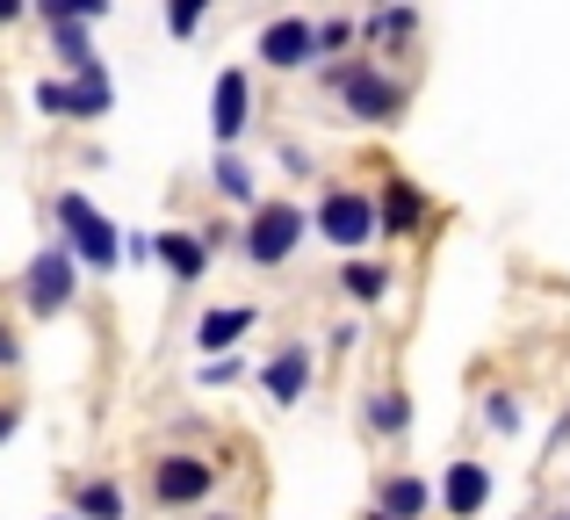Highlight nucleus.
I'll use <instances>...</instances> for the list:
<instances>
[{
  "mask_svg": "<svg viewBox=\"0 0 570 520\" xmlns=\"http://www.w3.org/2000/svg\"><path fill=\"white\" fill-rule=\"evenodd\" d=\"M311 80H318V95H333L340 116L362 124V130H390V124H404V109H412L404 72H390L376 51H368V58H354V51L347 58H318Z\"/></svg>",
  "mask_w": 570,
  "mask_h": 520,
  "instance_id": "1",
  "label": "nucleus"
},
{
  "mask_svg": "<svg viewBox=\"0 0 570 520\" xmlns=\"http://www.w3.org/2000/svg\"><path fill=\"white\" fill-rule=\"evenodd\" d=\"M51 217H58V239L72 246V261H80L87 275H116V267H124V225H116L87 188H58Z\"/></svg>",
  "mask_w": 570,
  "mask_h": 520,
  "instance_id": "2",
  "label": "nucleus"
},
{
  "mask_svg": "<svg viewBox=\"0 0 570 520\" xmlns=\"http://www.w3.org/2000/svg\"><path fill=\"white\" fill-rule=\"evenodd\" d=\"M304 239H311V210L296 196H275V203H253L246 210V225H238V261L246 267H289L296 254H304Z\"/></svg>",
  "mask_w": 570,
  "mask_h": 520,
  "instance_id": "3",
  "label": "nucleus"
},
{
  "mask_svg": "<svg viewBox=\"0 0 570 520\" xmlns=\"http://www.w3.org/2000/svg\"><path fill=\"white\" fill-rule=\"evenodd\" d=\"M311 239H325L333 254H368V246L383 239V225H376V196H368V188L333 181L318 203H311Z\"/></svg>",
  "mask_w": 570,
  "mask_h": 520,
  "instance_id": "4",
  "label": "nucleus"
},
{
  "mask_svg": "<svg viewBox=\"0 0 570 520\" xmlns=\"http://www.w3.org/2000/svg\"><path fill=\"white\" fill-rule=\"evenodd\" d=\"M80 282H87V267L72 261L66 239L37 246L29 267H22V311H29V318H66V311L80 304Z\"/></svg>",
  "mask_w": 570,
  "mask_h": 520,
  "instance_id": "5",
  "label": "nucleus"
},
{
  "mask_svg": "<svg viewBox=\"0 0 570 520\" xmlns=\"http://www.w3.org/2000/svg\"><path fill=\"white\" fill-rule=\"evenodd\" d=\"M37 116H51V124H101V116L116 109V80L109 66L101 72H51V80H37Z\"/></svg>",
  "mask_w": 570,
  "mask_h": 520,
  "instance_id": "6",
  "label": "nucleus"
},
{
  "mask_svg": "<svg viewBox=\"0 0 570 520\" xmlns=\"http://www.w3.org/2000/svg\"><path fill=\"white\" fill-rule=\"evenodd\" d=\"M217 484H224V470L209 463L203 449H167V455H153V507H159V513L203 507Z\"/></svg>",
  "mask_w": 570,
  "mask_h": 520,
  "instance_id": "7",
  "label": "nucleus"
},
{
  "mask_svg": "<svg viewBox=\"0 0 570 520\" xmlns=\"http://www.w3.org/2000/svg\"><path fill=\"white\" fill-rule=\"evenodd\" d=\"M253 58H261L267 72H311L318 66V22L311 14H267L261 37H253Z\"/></svg>",
  "mask_w": 570,
  "mask_h": 520,
  "instance_id": "8",
  "label": "nucleus"
},
{
  "mask_svg": "<svg viewBox=\"0 0 570 520\" xmlns=\"http://www.w3.org/2000/svg\"><path fill=\"white\" fill-rule=\"evenodd\" d=\"M253 116H261V87H253V72L246 66H224L217 80H209V138L238 145L253 130Z\"/></svg>",
  "mask_w": 570,
  "mask_h": 520,
  "instance_id": "9",
  "label": "nucleus"
},
{
  "mask_svg": "<svg viewBox=\"0 0 570 520\" xmlns=\"http://www.w3.org/2000/svg\"><path fill=\"white\" fill-rule=\"evenodd\" d=\"M376 225H383V239H419V232L433 225V203L412 174H390L376 188Z\"/></svg>",
  "mask_w": 570,
  "mask_h": 520,
  "instance_id": "10",
  "label": "nucleus"
},
{
  "mask_svg": "<svg viewBox=\"0 0 570 520\" xmlns=\"http://www.w3.org/2000/svg\"><path fill=\"white\" fill-rule=\"evenodd\" d=\"M311 376H318V354H311L304 340H289V347H275V354H267V369H261V391H267V405L296 412V405L311 398Z\"/></svg>",
  "mask_w": 570,
  "mask_h": 520,
  "instance_id": "11",
  "label": "nucleus"
},
{
  "mask_svg": "<svg viewBox=\"0 0 570 520\" xmlns=\"http://www.w3.org/2000/svg\"><path fill=\"white\" fill-rule=\"evenodd\" d=\"M333 290L347 296L354 311H376L390 290H397V267L376 261V254H340V275H333Z\"/></svg>",
  "mask_w": 570,
  "mask_h": 520,
  "instance_id": "12",
  "label": "nucleus"
},
{
  "mask_svg": "<svg viewBox=\"0 0 570 520\" xmlns=\"http://www.w3.org/2000/svg\"><path fill=\"white\" fill-rule=\"evenodd\" d=\"M261 325V304H209L203 318H195V333H188V347L195 354H232L238 340Z\"/></svg>",
  "mask_w": 570,
  "mask_h": 520,
  "instance_id": "13",
  "label": "nucleus"
},
{
  "mask_svg": "<svg viewBox=\"0 0 570 520\" xmlns=\"http://www.w3.org/2000/svg\"><path fill=\"white\" fill-rule=\"evenodd\" d=\"M153 246H159V267H167L181 290H195V282L209 275V261H217V246L203 239V225H195V232H181V225H174V232H153Z\"/></svg>",
  "mask_w": 570,
  "mask_h": 520,
  "instance_id": "14",
  "label": "nucleus"
},
{
  "mask_svg": "<svg viewBox=\"0 0 570 520\" xmlns=\"http://www.w3.org/2000/svg\"><path fill=\"white\" fill-rule=\"evenodd\" d=\"M491 507V463H448V478H441V513L448 520H476Z\"/></svg>",
  "mask_w": 570,
  "mask_h": 520,
  "instance_id": "15",
  "label": "nucleus"
},
{
  "mask_svg": "<svg viewBox=\"0 0 570 520\" xmlns=\"http://www.w3.org/2000/svg\"><path fill=\"white\" fill-rule=\"evenodd\" d=\"M362 43H368V51H412V43H419V0L368 8L362 14Z\"/></svg>",
  "mask_w": 570,
  "mask_h": 520,
  "instance_id": "16",
  "label": "nucleus"
},
{
  "mask_svg": "<svg viewBox=\"0 0 570 520\" xmlns=\"http://www.w3.org/2000/svg\"><path fill=\"white\" fill-rule=\"evenodd\" d=\"M376 507L390 520H426L433 507H441V484H426L419 470H390V478L376 484Z\"/></svg>",
  "mask_w": 570,
  "mask_h": 520,
  "instance_id": "17",
  "label": "nucleus"
},
{
  "mask_svg": "<svg viewBox=\"0 0 570 520\" xmlns=\"http://www.w3.org/2000/svg\"><path fill=\"white\" fill-rule=\"evenodd\" d=\"M209 196H217V203H238V210H253V203H261V174H253V159L238 153V145H217V159H209Z\"/></svg>",
  "mask_w": 570,
  "mask_h": 520,
  "instance_id": "18",
  "label": "nucleus"
},
{
  "mask_svg": "<svg viewBox=\"0 0 570 520\" xmlns=\"http://www.w3.org/2000/svg\"><path fill=\"white\" fill-rule=\"evenodd\" d=\"M66 513L72 520H130V499H124V484H116V478H80L66 492Z\"/></svg>",
  "mask_w": 570,
  "mask_h": 520,
  "instance_id": "19",
  "label": "nucleus"
},
{
  "mask_svg": "<svg viewBox=\"0 0 570 520\" xmlns=\"http://www.w3.org/2000/svg\"><path fill=\"white\" fill-rule=\"evenodd\" d=\"M362 426H368L376 441H404V434H412V398H404L397 383L368 391V398H362Z\"/></svg>",
  "mask_w": 570,
  "mask_h": 520,
  "instance_id": "20",
  "label": "nucleus"
},
{
  "mask_svg": "<svg viewBox=\"0 0 570 520\" xmlns=\"http://www.w3.org/2000/svg\"><path fill=\"white\" fill-rule=\"evenodd\" d=\"M51 58H58V72H101L95 22H51Z\"/></svg>",
  "mask_w": 570,
  "mask_h": 520,
  "instance_id": "21",
  "label": "nucleus"
},
{
  "mask_svg": "<svg viewBox=\"0 0 570 520\" xmlns=\"http://www.w3.org/2000/svg\"><path fill=\"white\" fill-rule=\"evenodd\" d=\"M209 8H217V0H167L159 22H167L174 43H195V37H203V22H209Z\"/></svg>",
  "mask_w": 570,
  "mask_h": 520,
  "instance_id": "22",
  "label": "nucleus"
},
{
  "mask_svg": "<svg viewBox=\"0 0 570 520\" xmlns=\"http://www.w3.org/2000/svg\"><path fill=\"white\" fill-rule=\"evenodd\" d=\"M109 8H116V0H37L29 14L51 29V22H109Z\"/></svg>",
  "mask_w": 570,
  "mask_h": 520,
  "instance_id": "23",
  "label": "nucleus"
},
{
  "mask_svg": "<svg viewBox=\"0 0 570 520\" xmlns=\"http://www.w3.org/2000/svg\"><path fill=\"white\" fill-rule=\"evenodd\" d=\"M253 376V362H246V354H203V369H195V383H203V391H232V383H246Z\"/></svg>",
  "mask_w": 570,
  "mask_h": 520,
  "instance_id": "24",
  "label": "nucleus"
},
{
  "mask_svg": "<svg viewBox=\"0 0 570 520\" xmlns=\"http://www.w3.org/2000/svg\"><path fill=\"white\" fill-rule=\"evenodd\" d=\"M354 43H362V22H354V14H325L318 22V58H347Z\"/></svg>",
  "mask_w": 570,
  "mask_h": 520,
  "instance_id": "25",
  "label": "nucleus"
},
{
  "mask_svg": "<svg viewBox=\"0 0 570 520\" xmlns=\"http://www.w3.org/2000/svg\"><path fill=\"white\" fill-rule=\"evenodd\" d=\"M484 426L491 434H520V398L513 391H484Z\"/></svg>",
  "mask_w": 570,
  "mask_h": 520,
  "instance_id": "26",
  "label": "nucleus"
},
{
  "mask_svg": "<svg viewBox=\"0 0 570 520\" xmlns=\"http://www.w3.org/2000/svg\"><path fill=\"white\" fill-rule=\"evenodd\" d=\"M275 159H282V174H289V181H311V174H318L311 145H296V138H282V145H275Z\"/></svg>",
  "mask_w": 570,
  "mask_h": 520,
  "instance_id": "27",
  "label": "nucleus"
},
{
  "mask_svg": "<svg viewBox=\"0 0 570 520\" xmlns=\"http://www.w3.org/2000/svg\"><path fill=\"white\" fill-rule=\"evenodd\" d=\"M124 261H130V267H145V261H159V246H153V232H124Z\"/></svg>",
  "mask_w": 570,
  "mask_h": 520,
  "instance_id": "28",
  "label": "nucleus"
},
{
  "mask_svg": "<svg viewBox=\"0 0 570 520\" xmlns=\"http://www.w3.org/2000/svg\"><path fill=\"white\" fill-rule=\"evenodd\" d=\"M333 354H347V347H362V325H333V340H325Z\"/></svg>",
  "mask_w": 570,
  "mask_h": 520,
  "instance_id": "29",
  "label": "nucleus"
},
{
  "mask_svg": "<svg viewBox=\"0 0 570 520\" xmlns=\"http://www.w3.org/2000/svg\"><path fill=\"white\" fill-rule=\"evenodd\" d=\"M0 369H22V340H14L8 325H0Z\"/></svg>",
  "mask_w": 570,
  "mask_h": 520,
  "instance_id": "30",
  "label": "nucleus"
},
{
  "mask_svg": "<svg viewBox=\"0 0 570 520\" xmlns=\"http://www.w3.org/2000/svg\"><path fill=\"white\" fill-rule=\"evenodd\" d=\"M14 434H22V405H0V449H8Z\"/></svg>",
  "mask_w": 570,
  "mask_h": 520,
  "instance_id": "31",
  "label": "nucleus"
},
{
  "mask_svg": "<svg viewBox=\"0 0 570 520\" xmlns=\"http://www.w3.org/2000/svg\"><path fill=\"white\" fill-rule=\"evenodd\" d=\"M29 8H37V0H0V29H14V22H29Z\"/></svg>",
  "mask_w": 570,
  "mask_h": 520,
  "instance_id": "32",
  "label": "nucleus"
},
{
  "mask_svg": "<svg viewBox=\"0 0 570 520\" xmlns=\"http://www.w3.org/2000/svg\"><path fill=\"white\" fill-rule=\"evenodd\" d=\"M362 520H390V513H383V507H368V513H362Z\"/></svg>",
  "mask_w": 570,
  "mask_h": 520,
  "instance_id": "33",
  "label": "nucleus"
},
{
  "mask_svg": "<svg viewBox=\"0 0 570 520\" xmlns=\"http://www.w3.org/2000/svg\"><path fill=\"white\" fill-rule=\"evenodd\" d=\"M549 520H570V507H557V513H549Z\"/></svg>",
  "mask_w": 570,
  "mask_h": 520,
  "instance_id": "34",
  "label": "nucleus"
},
{
  "mask_svg": "<svg viewBox=\"0 0 570 520\" xmlns=\"http://www.w3.org/2000/svg\"><path fill=\"white\" fill-rule=\"evenodd\" d=\"M368 8H390V0H368Z\"/></svg>",
  "mask_w": 570,
  "mask_h": 520,
  "instance_id": "35",
  "label": "nucleus"
},
{
  "mask_svg": "<svg viewBox=\"0 0 570 520\" xmlns=\"http://www.w3.org/2000/svg\"><path fill=\"white\" fill-rule=\"evenodd\" d=\"M209 520H232V513H209Z\"/></svg>",
  "mask_w": 570,
  "mask_h": 520,
  "instance_id": "36",
  "label": "nucleus"
},
{
  "mask_svg": "<svg viewBox=\"0 0 570 520\" xmlns=\"http://www.w3.org/2000/svg\"><path fill=\"white\" fill-rule=\"evenodd\" d=\"M58 520H72V513H58Z\"/></svg>",
  "mask_w": 570,
  "mask_h": 520,
  "instance_id": "37",
  "label": "nucleus"
}]
</instances>
